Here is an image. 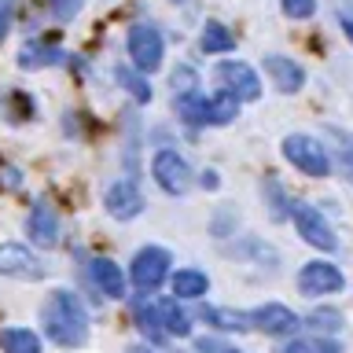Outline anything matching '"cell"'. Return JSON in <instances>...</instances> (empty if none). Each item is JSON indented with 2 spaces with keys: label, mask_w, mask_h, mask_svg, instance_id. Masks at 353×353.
Returning a JSON list of instances; mask_svg holds the SVG:
<instances>
[{
  "label": "cell",
  "mask_w": 353,
  "mask_h": 353,
  "mask_svg": "<svg viewBox=\"0 0 353 353\" xmlns=\"http://www.w3.org/2000/svg\"><path fill=\"white\" fill-rule=\"evenodd\" d=\"M236 110H239V99L221 92L217 99H210V125H228V121L236 118Z\"/></svg>",
  "instance_id": "23"
},
{
  "label": "cell",
  "mask_w": 353,
  "mask_h": 353,
  "mask_svg": "<svg viewBox=\"0 0 353 353\" xmlns=\"http://www.w3.org/2000/svg\"><path fill=\"white\" fill-rule=\"evenodd\" d=\"M265 70H269L272 85L280 92H298L305 85V70L294 59H287V55H265Z\"/></svg>",
  "instance_id": "13"
},
{
  "label": "cell",
  "mask_w": 353,
  "mask_h": 353,
  "mask_svg": "<svg viewBox=\"0 0 353 353\" xmlns=\"http://www.w3.org/2000/svg\"><path fill=\"white\" fill-rule=\"evenodd\" d=\"M0 350L4 353H41V339L30 327H8V331H0Z\"/></svg>",
  "instance_id": "15"
},
{
  "label": "cell",
  "mask_w": 353,
  "mask_h": 353,
  "mask_svg": "<svg viewBox=\"0 0 353 353\" xmlns=\"http://www.w3.org/2000/svg\"><path fill=\"white\" fill-rule=\"evenodd\" d=\"M280 353H342L335 342H324V339H294L287 342Z\"/></svg>",
  "instance_id": "25"
},
{
  "label": "cell",
  "mask_w": 353,
  "mask_h": 353,
  "mask_svg": "<svg viewBox=\"0 0 353 353\" xmlns=\"http://www.w3.org/2000/svg\"><path fill=\"white\" fill-rule=\"evenodd\" d=\"M291 217H294L298 236H302V239L309 243V247H320V250H335V247H339L335 232H331V225L324 221V214H320V210L305 206V203H294Z\"/></svg>",
  "instance_id": "5"
},
{
  "label": "cell",
  "mask_w": 353,
  "mask_h": 353,
  "mask_svg": "<svg viewBox=\"0 0 353 353\" xmlns=\"http://www.w3.org/2000/svg\"><path fill=\"white\" fill-rule=\"evenodd\" d=\"M41 324L59 346H81L88 339V313L74 291H52L41 305Z\"/></svg>",
  "instance_id": "1"
},
{
  "label": "cell",
  "mask_w": 353,
  "mask_h": 353,
  "mask_svg": "<svg viewBox=\"0 0 353 353\" xmlns=\"http://www.w3.org/2000/svg\"><path fill=\"white\" fill-rule=\"evenodd\" d=\"M217 81L225 85V92L236 96V99H258L261 96V81H258V74H254L247 63L225 59L217 66Z\"/></svg>",
  "instance_id": "7"
},
{
  "label": "cell",
  "mask_w": 353,
  "mask_h": 353,
  "mask_svg": "<svg viewBox=\"0 0 353 353\" xmlns=\"http://www.w3.org/2000/svg\"><path fill=\"white\" fill-rule=\"evenodd\" d=\"M118 85H125L129 88V96L132 99H140V103H148L151 99V85H148V77H143L140 70H129V66H118Z\"/></svg>",
  "instance_id": "21"
},
{
  "label": "cell",
  "mask_w": 353,
  "mask_h": 353,
  "mask_svg": "<svg viewBox=\"0 0 353 353\" xmlns=\"http://www.w3.org/2000/svg\"><path fill=\"white\" fill-rule=\"evenodd\" d=\"M159 320H162L165 335H176V339L192 335V316H188L176 302H162V305H159Z\"/></svg>",
  "instance_id": "19"
},
{
  "label": "cell",
  "mask_w": 353,
  "mask_h": 353,
  "mask_svg": "<svg viewBox=\"0 0 353 353\" xmlns=\"http://www.w3.org/2000/svg\"><path fill=\"white\" fill-rule=\"evenodd\" d=\"M316 11V0H283V15L287 19H309Z\"/></svg>",
  "instance_id": "29"
},
{
  "label": "cell",
  "mask_w": 353,
  "mask_h": 353,
  "mask_svg": "<svg viewBox=\"0 0 353 353\" xmlns=\"http://www.w3.org/2000/svg\"><path fill=\"white\" fill-rule=\"evenodd\" d=\"M0 272L15 276V280H41L48 269H44L41 258H33L30 247H22V243H4V247H0Z\"/></svg>",
  "instance_id": "9"
},
{
  "label": "cell",
  "mask_w": 353,
  "mask_h": 353,
  "mask_svg": "<svg viewBox=\"0 0 353 353\" xmlns=\"http://www.w3.org/2000/svg\"><path fill=\"white\" fill-rule=\"evenodd\" d=\"M26 232L37 247H55V243H59V214H55V206L48 199H41V203L30 210Z\"/></svg>",
  "instance_id": "12"
},
{
  "label": "cell",
  "mask_w": 353,
  "mask_h": 353,
  "mask_svg": "<svg viewBox=\"0 0 353 353\" xmlns=\"http://www.w3.org/2000/svg\"><path fill=\"white\" fill-rule=\"evenodd\" d=\"M247 320H250V327L265 331V335H291V331L298 327L294 309H287V305H280V302L258 305L254 313H247Z\"/></svg>",
  "instance_id": "10"
},
{
  "label": "cell",
  "mask_w": 353,
  "mask_h": 353,
  "mask_svg": "<svg viewBox=\"0 0 353 353\" xmlns=\"http://www.w3.org/2000/svg\"><path fill=\"white\" fill-rule=\"evenodd\" d=\"M265 188H269V195H272V217H283V195H280V184L272 181H265Z\"/></svg>",
  "instance_id": "31"
},
{
  "label": "cell",
  "mask_w": 353,
  "mask_h": 353,
  "mask_svg": "<svg viewBox=\"0 0 353 353\" xmlns=\"http://www.w3.org/2000/svg\"><path fill=\"white\" fill-rule=\"evenodd\" d=\"M59 59H63V52H59V48H52V44H41V41L26 44V48L19 52V66H22V70H37V66H52V63H59Z\"/></svg>",
  "instance_id": "16"
},
{
  "label": "cell",
  "mask_w": 353,
  "mask_h": 353,
  "mask_svg": "<svg viewBox=\"0 0 353 353\" xmlns=\"http://www.w3.org/2000/svg\"><path fill=\"white\" fill-rule=\"evenodd\" d=\"M85 0H48V8H52V15L59 19V22H70L77 11H81Z\"/></svg>",
  "instance_id": "28"
},
{
  "label": "cell",
  "mask_w": 353,
  "mask_h": 353,
  "mask_svg": "<svg viewBox=\"0 0 353 353\" xmlns=\"http://www.w3.org/2000/svg\"><path fill=\"white\" fill-rule=\"evenodd\" d=\"M199 48L203 52H232L236 48V33L225 30L221 22H206V30H203V37H199Z\"/></svg>",
  "instance_id": "20"
},
{
  "label": "cell",
  "mask_w": 353,
  "mask_h": 353,
  "mask_svg": "<svg viewBox=\"0 0 353 353\" xmlns=\"http://www.w3.org/2000/svg\"><path fill=\"white\" fill-rule=\"evenodd\" d=\"M129 59L140 74H151L162 66V33L148 26V22H137L129 30Z\"/></svg>",
  "instance_id": "3"
},
{
  "label": "cell",
  "mask_w": 353,
  "mask_h": 353,
  "mask_svg": "<svg viewBox=\"0 0 353 353\" xmlns=\"http://www.w3.org/2000/svg\"><path fill=\"white\" fill-rule=\"evenodd\" d=\"M173 88H181V96L184 92H195V74L188 70V66H181V70L173 74Z\"/></svg>",
  "instance_id": "30"
},
{
  "label": "cell",
  "mask_w": 353,
  "mask_h": 353,
  "mask_svg": "<svg viewBox=\"0 0 353 353\" xmlns=\"http://www.w3.org/2000/svg\"><path fill=\"white\" fill-rule=\"evenodd\" d=\"M225 353H239V350H225Z\"/></svg>",
  "instance_id": "35"
},
{
  "label": "cell",
  "mask_w": 353,
  "mask_h": 353,
  "mask_svg": "<svg viewBox=\"0 0 353 353\" xmlns=\"http://www.w3.org/2000/svg\"><path fill=\"white\" fill-rule=\"evenodd\" d=\"M199 353H225V350H221L217 342H210V339H203V342H199Z\"/></svg>",
  "instance_id": "33"
},
{
  "label": "cell",
  "mask_w": 353,
  "mask_h": 353,
  "mask_svg": "<svg viewBox=\"0 0 353 353\" xmlns=\"http://www.w3.org/2000/svg\"><path fill=\"white\" fill-rule=\"evenodd\" d=\"M88 276L107 298H125V276L110 258H92L88 261Z\"/></svg>",
  "instance_id": "14"
},
{
  "label": "cell",
  "mask_w": 353,
  "mask_h": 353,
  "mask_svg": "<svg viewBox=\"0 0 353 353\" xmlns=\"http://www.w3.org/2000/svg\"><path fill=\"white\" fill-rule=\"evenodd\" d=\"M309 324H313L316 331H339L342 327V313H335V309H313Z\"/></svg>",
  "instance_id": "26"
},
{
  "label": "cell",
  "mask_w": 353,
  "mask_h": 353,
  "mask_svg": "<svg viewBox=\"0 0 353 353\" xmlns=\"http://www.w3.org/2000/svg\"><path fill=\"white\" fill-rule=\"evenodd\" d=\"M203 316L210 320V324L225 327V331H247L250 327V320L243 313H232V309H203Z\"/></svg>",
  "instance_id": "24"
},
{
  "label": "cell",
  "mask_w": 353,
  "mask_h": 353,
  "mask_svg": "<svg viewBox=\"0 0 353 353\" xmlns=\"http://www.w3.org/2000/svg\"><path fill=\"white\" fill-rule=\"evenodd\" d=\"M137 327L151 342H162L165 339V327H162V320H159V305H137Z\"/></svg>",
  "instance_id": "22"
},
{
  "label": "cell",
  "mask_w": 353,
  "mask_h": 353,
  "mask_svg": "<svg viewBox=\"0 0 353 353\" xmlns=\"http://www.w3.org/2000/svg\"><path fill=\"white\" fill-rule=\"evenodd\" d=\"M129 353H154V350H151V346H132Z\"/></svg>",
  "instance_id": "34"
},
{
  "label": "cell",
  "mask_w": 353,
  "mask_h": 353,
  "mask_svg": "<svg viewBox=\"0 0 353 353\" xmlns=\"http://www.w3.org/2000/svg\"><path fill=\"white\" fill-rule=\"evenodd\" d=\"M283 159L294 165V170H302L305 176H327L331 173V159H327V148L313 137H305V132H291V137L283 140Z\"/></svg>",
  "instance_id": "2"
},
{
  "label": "cell",
  "mask_w": 353,
  "mask_h": 353,
  "mask_svg": "<svg viewBox=\"0 0 353 353\" xmlns=\"http://www.w3.org/2000/svg\"><path fill=\"white\" fill-rule=\"evenodd\" d=\"M107 214L110 217H118V221H132L143 210V195H140V188L132 184V181H114L107 188Z\"/></svg>",
  "instance_id": "11"
},
{
  "label": "cell",
  "mask_w": 353,
  "mask_h": 353,
  "mask_svg": "<svg viewBox=\"0 0 353 353\" xmlns=\"http://www.w3.org/2000/svg\"><path fill=\"white\" fill-rule=\"evenodd\" d=\"M210 291V280H206V272H199V269H181L173 276V294L176 298H203Z\"/></svg>",
  "instance_id": "17"
},
{
  "label": "cell",
  "mask_w": 353,
  "mask_h": 353,
  "mask_svg": "<svg viewBox=\"0 0 353 353\" xmlns=\"http://www.w3.org/2000/svg\"><path fill=\"white\" fill-rule=\"evenodd\" d=\"M11 11H15V4H11V0H0V41H4L8 30H11Z\"/></svg>",
  "instance_id": "32"
},
{
  "label": "cell",
  "mask_w": 353,
  "mask_h": 353,
  "mask_svg": "<svg viewBox=\"0 0 353 353\" xmlns=\"http://www.w3.org/2000/svg\"><path fill=\"white\" fill-rule=\"evenodd\" d=\"M331 137H335L339 140V159H342V170H346V176H350V181H353V140L346 137V132H331Z\"/></svg>",
  "instance_id": "27"
},
{
  "label": "cell",
  "mask_w": 353,
  "mask_h": 353,
  "mask_svg": "<svg viewBox=\"0 0 353 353\" xmlns=\"http://www.w3.org/2000/svg\"><path fill=\"white\" fill-rule=\"evenodd\" d=\"M151 173H154V181H159L162 192H170V195H184L188 188H192V165H188L176 151H170V148L154 154Z\"/></svg>",
  "instance_id": "4"
},
{
  "label": "cell",
  "mask_w": 353,
  "mask_h": 353,
  "mask_svg": "<svg viewBox=\"0 0 353 353\" xmlns=\"http://www.w3.org/2000/svg\"><path fill=\"white\" fill-rule=\"evenodd\" d=\"M342 283H346L342 272L327 261H309V265H302V272H298V291L309 294V298L335 294V291H342Z\"/></svg>",
  "instance_id": "8"
},
{
  "label": "cell",
  "mask_w": 353,
  "mask_h": 353,
  "mask_svg": "<svg viewBox=\"0 0 353 353\" xmlns=\"http://www.w3.org/2000/svg\"><path fill=\"white\" fill-rule=\"evenodd\" d=\"M165 272H170V254L162 247H143L129 265V276L140 291H154V287L165 280Z\"/></svg>",
  "instance_id": "6"
},
{
  "label": "cell",
  "mask_w": 353,
  "mask_h": 353,
  "mask_svg": "<svg viewBox=\"0 0 353 353\" xmlns=\"http://www.w3.org/2000/svg\"><path fill=\"white\" fill-rule=\"evenodd\" d=\"M176 110H181V118L192 121V125H210V99L203 92H184L176 99Z\"/></svg>",
  "instance_id": "18"
}]
</instances>
